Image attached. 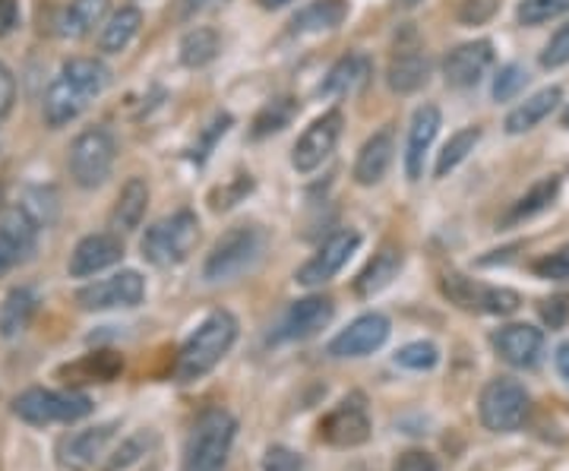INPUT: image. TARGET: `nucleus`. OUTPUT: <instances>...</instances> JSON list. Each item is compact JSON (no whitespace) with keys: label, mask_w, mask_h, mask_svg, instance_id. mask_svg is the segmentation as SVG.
I'll list each match as a JSON object with an SVG mask.
<instances>
[{"label":"nucleus","mask_w":569,"mask_h":471,"mask_svg":"<svg viewBox=\"0 0 569 471\" xmlns=\"http://www.w3.org/2000/svg\"><path fill=\"white\" fill-rule=\"evenodd\" d=\"M234 339H238V320L228 310L209 313L203 323L197 327V332L183 342V349L178 351L174 380L178 383H197V380H203L206 373L216 370V364L231 351Z\"/></svg>","instance_id":"1"},{"label":"nucleus","mask_w":569,"mask_h":471,"mask_svg":"<svg viewBox=\"0 0 569 471\" xmlns=\"http://www.w3.org/2000/svg\"><path fill=\"white\" fill-rule=\"evenodd\" d=\"M238 421L224 409H209L197 418L183 447V471H224Z\"/></svg>","instance_id":"2"},{"label":"nucleus","mask_w":569,"mask_h":471,"mask_svg":"<svg viewBox=\"0 0 569 471\" xmlns=\"http://www.w3.org/2000/svg\"><path fill=\"white\" fill-rule=\"evenodd\" d=\"M266 231L260 226H234L224 231L206 257V282H231L263 260Z\"/></svg>","instance_id":"3"},{"label":"nucleus","mask_w":569,"mask_h":471,"mask_svg":"<svg viewBox=\"0 0 569 471\" xmlns=\"http://www.w3.org/2000/svg\"><path fill=\"white\" fill-rule=\"evenodd\" d=\"M197 241H200V219H197V212L178 209V212L159 219L156 226L146 228L140 250L152 267L168 269L183 263L193 253Z\"/></svg>","instance_id":"4"},{"label":"nucleus","mask_w":569,"mask_h":471,"mask_svg":"<svg viewBox=\"0 0 569 471\" xmlns=\"http://www.w3.org/2000/svg\"><path fill=\"white\" fill-rule=\"evenodd\" d=\"M13 414L26 424H73L86 414H92V399L73 390H26L13 399Z\"/></svg>","instance_id":"5"},{"label":"nucleus","mask_w":569,"mask_h":471,"mask_svg":"<svg viewBox=\"0 0 569 471\" xmlns=\"http://www.w3.org/2000/svg\"><path fill=\"white\" fill-rule=\"evenodd\" d=\"M118 159V143H114V133L108 127H89L82 130L80 137L70 146V178L82 187V190H92V187H102L114 168Z\"/></svg>","instance_id":"6"},{"label":"nucleus","mask_w":569,"mask_h":471,"mask_svg":"<svg viewBox=\"0 0 569 471\" xmlns=\"http://www.w3.org/2000/svg\"><path fill=\"white\" fill-rule=\"evenodd\" d=\"M531 411V399L519 380L497 377L481 392V421L493 433H512L526 424Z\"/></svg>","instance_id":"7"},{"label":"nucleus","mask_w":569,"mask_h":471,"mask_svg":"<svg viewBox=\"0 0 569 471\" xmlns=\"http://www.w3.org/2000/svg\"><path fill=\"white\" fill-rule=\"evenodd\" d=\"M443 294L456 308L468 310V313H490V317H509L516 313L522 298L512 291V288H493L481 285V282H471L468 275H459V272H449L443 275Z\"/></svg>","instance_id":"8"},{"label":"nucleus","mask_w":569,"mask_h":471,"mask_svg":"<svg viewBox=\"0 0 569 471\" xmlns=\"http://www.w3.org/2000/svg\"><path fill=\"white\" fill-rule=\"evenodd\" d=\"M320 440L339 450H351L370 440V414H367V402L361 392L346 395L336 409L320 421Z\"/></svg>","instance_id":"9"},{"label":"nucleus","mask_w":569,"mask_h":471,"mask_svg":"<svg viewBox=\"0 0 569 471\" xmlns=\"http://www.w3.org/2000/svg\"><path fill=\"white\" fill-rule=\"evenodd\" d=\"M146 298V282L140 272L123 269L118 275L99 279L92 285L77 291V304L82 310H118V308H137Z\"/></svg>","instance_id":"10"},{"label":"nucleus","mask_w":569,"mask_h":471,"mask_svg":"<svg viewBox=\"0 0 569 471\" xmlns=\"http://www.w3.org/2000/svg\"><path fill=\"white\" fill-rule=\"evenodd\" d=\"M339 137H342V111L332 108V111L320 114V118L301 133V140L291 149V164H295L301 174L317 171V168L336 152Z\"/></svg>","instance_id":"11"},{"label":"nucleus","mask_w":569,"mask_h":471,"mask_svg":"<svg viewBox=\"0 0 569 471\" xmlns=\"http://www.w3.org/2000/svg\"><path fill=\"white\" fill-rule=\"evenodd\" d=\"M39 228L26 206H13L0 212V275L10 272L36 250Z\"/></svg>","instance_id":"12"},{"label":"nucleus","mask_w":569,"mask_h":471,"mask_svg":"<svg viewBox=\"0 0 569 471\" xmlns=\"http://www.w3.org/2000/svg\"><path fill=\"white\" fill-rule=\"evenodd\" d=\"M361 247V234L358 231H336L329 241H326L310 260H307L301 272H298V282L307 288H317V285H326L329 279H336L342 267H346L348 260H351V253Z\"/></svg>","instance_id":"13"},{"label":"nucleus","mask_w":569,"mask_h":471,"mask_svg":"<svg viewBox=\"0 0 569 471\" xmlns=\"http://www.w3.org/2000/svg\"><path fill=\"white\" fill-rule=\"evenodd\" d=\"M427 77H430L427 51L421 48L418 36L408 29L406 39H399L396 51H392V58H389V70H387L389 89H392L396 96H411V92H418V89L425 86Z\"/></svg>","instance_id":"14"},{"label":"nucleus","mask_w":569,"mask_h":471,"mask_svg":"<svg viewBox=\"0 0 569 471\" xmlns=\"http://www.w3.org/2000/svg\"><path fill=\"white\" fill-rule=\"evenodd\" d=\"M389 339V320L383 313H365L355 323H348L332 342H329V354L332 358H365L383 349Z\"/></svg>","instance_id":"15"},{"label":"nucleus","mask_w":569,"mask_h":471,"mask_svg":"<svg viewBox=\"0 0 569 471\" xmlns=\"http://www.w3.org/2000/svg\"><path fill=\"white\" fill-rule=\"evenodd\" d=\"M121 234H114V231H99V234L82 238L80 244L73 247L70 263H67V272H70L73 279H89V275H96V272H102V269L121 263Z\"/></svg>","instance_id":"16"},{"label":"nucleus","mask_w":569,"mask_h":471,"mask_svg":"<svg viewBox=\"0 0 569 471\" xmlns=\"http://www.w3.org/2000/svg\"><path fill=\"white\" fill-rule=\"evenodd\" d=\"M336 317V304L332 298L326 294H313V298H305V301H295L288 313H284L282 327L276 332L279 342H301V339H310L317 335L320 329H326Z\"/></svg>","instance_id":"17"},{"label":"nucleus","mask_w":569,"mask_h":471,"mask_svg":"<svg viewBox=\"0 0 569 471\" xmlns=\"http://www.w3.org/2000/svg\"><path fill=\"white\" fill-rule=\"evenodd\" d=\"M493 349L512 368H535L545 354V332L529 323H509L493 332Z\"/></svg>","instance_id":"18"},{"label":"nucleus","mask_w":569,"mask_h":471,"mask_svg":"<svg viewBox=\"0 0 569 471\" xmlns=\"http://www.w3.org/2000/svg\"><path fill=\"white\" fill-rule=\"evenodd\" d=\"M114 433H118V424H114V421L96 424V428H89V431L70 433L61 443V450H58L61 452V465L70 471H89L99 459H102L104 450L111 447Z\"/></svg>","instance_id":"19"},{"label":"nucleus","mask_w":569,"mask_h":471,"mask_svg":"<svg viewBox=\"0 0 569 471\" xmlns=\"http://www.w3.org/2000/svg\"><path fill=\"white\" fill-rule=\"evenodd\" d=\"M493 63V48L490 41H466L459 48H452L443 61V77L452 89H471L478 86L481 77L488 73Z\"/></svg>","instance_id":"20"},{"label":"nucleus","mask_w":569,"mask_h":471,"mask_svg":"<svg viewBox=\"0 0 569 471\" xmlns=\"http://www.w3.org/2000/svg\"><path fill=\"white\" fill-rule=\"evenodd\" d=\"M440 133V108L437 104H421L411 118L406 146V174L411 181H418L425 174V156Z\"/></svg>","instance_id":"21"},{"label":"nucleus","mask_w":569,"mask_h":471,"mask_svg":"<svg viewBox=\"0 0 569 471\" xmlns=\"http://www.w3.org/2000/svg\"><path fill=\"white\" fill-rule=\"evenodd\" d=\"M392 152H396V140H392V130L383 127L377 130L358 152V162H355V181L361 187L380 184L387 178L389 164H392Z\"/></svg>","instance_id":"22"},{"label":"nucleus","mask_w":569,"mask_h":471,"mask_svg":"<svg viewBox=\"0 0 569 471\" xmlns=\"http://www.w3.org/2000/svg\"><path fill=\"white\" fill-rule=\"evenodd\" d=\"M89 104V99L82 96L80 89H73L70 82L58 77V80L48 86L44 92V104H41V114H44V123L48 127H63V123L77 121L82 114V108Z\"/></svg>","instance_id":"23"},{"label":"nucleus","mask_w":569,"mask_h":471,"mask_svg":"<svg viewBox=\"0 0 569 471\" xmlns=\"http://www.w3.org/2000/svg\"><path fill=\"white\" fill-rule=\"evenodd\" d=\"M399 269H402V250L392 244L380 247V250L373 253V260L365 267V272L355 279L358 298H373V294H380L383 288L392 285V279L399 275Z\"/></svg>","instance_id":"24"},{"label":"nucleus","mask_w":569,"mask_h":471,"mask_svg":"<svg viewBox=\"0 0 569 471\" xmlns=\"http://www.w3.org/2000/svg\"><path fill=\"white\" fill-rule=\"evenodd\" d=\"M370 73H373L370 58L361 54V51H351V54H346L342 61L329 70V77H326L323 86H320V92H323V96H351V92L365 89L367 80H370Z\"/></svg>","instance_id":"25"},{"label":"nucleus","mask_w":569,"mask_h":471,"mask_svg":"<svg viewBox=\"0 0 569 471\" xmlns=\"http://www.w3.org/2000/svg\"><path fill=\"white\" fill-rule=\"evenodd\" d=\"M146 206H149V187L142 178H130L123 190L118 193V203L111 209V228L114 234H127V231H137L146 216Z\"/></svg>","instance_id":"26"},{"label":"nucleus","mask_w":569,"mask_h":471,"mask_svg":"<svg viewBox=\"0 0 569 471\" xmlns=\"http://www.w3.org/2000/svg\"><path fill=\"white\" fill-rule=\"evenodd\" d=\"M36 308H39V298H36L32 288H13V291L3 298V304H0V335H3V339H17V335H22L26 327L32 323V317H36Z\"/></svg>","instance_id":"27"},{"label":"nucleus","mask_w":569,"mask_h":471,"mask_svg":"<svg viewBox=\"0 0 569 471\" xmlns=\"http://www.w3.org/2000/svg\"><path fill=\"white\" fill-rule=\"evenodd\" d=\"M560 99H563V92H560L557 86H548V89L535 92V96L526 99V102L519 104L516 111H509L507 133L519 137V133H526V130H531V127H538L545 118H550V111L560 104Z\"/></svg>","instance_id":"28"},{"label":"nucleus","mask_w":569,"mask_h":471,"mask_svg":"<svg viewBox=\"0 0 569 471\" xmlns=\"http://www.w3.org/2000/svg\"><path fill=\"white\" fill-rule=\"evenodd\" d=\"M346 17H348L346 0H313V3H307L301 13H295V20H291V32H295V36H307V32L336 29V26H342Z\"/></svg>","instance_id":"29"},{"label":"nucleus","mask_w":569,"mask_h":471,"mask_svg":"<svg viewBox=\"0 0 569 471\" xmlns=\"http://www.w3.org/2000/svg\"><path fill=\"white\" fill-rule=\"evenodd\" d=\"M61 77L73 89H80L86 99H96V96H102L104 86L111 80V73H108V67L102 61H96V58H70V61L61 67Z\"/></svg>","instance_id":"30"},{"label":"nucleus","mask_w":569,"mask_h":471,"mask_svg":"<svg viewBox=\"0 0 569 471\" xmlns=\"http://www.w3.org/2000/svg\"><path fill=\"white\" fill-rule=\"evenodd\" d=\"M142 26V13L137 7H121L111 20L102 26V36H99V48L104 54H121L130 41L137 39Z\"/></svg>","instance_id":"31"},{"label":"nucleus","mask_w":569,"mask_h":471,"mask_svg":"<svg viewBox=\"0 0 569 471\" xmlns=\"http://www.w3.org/2000/svg\"><path fill=\"white\" fill-rule=\"evenodd\" d=\"M111 0H73L63 13V36L70 39H82L89 32H96V26L108 20Z\"/></svg>","instance_id":"32"},{"label":"nucleus","mask_w":569,"mask_h":471,"mask_svg":"<svg viewBox=\"0 0 569 471\" xmlns=\"http://www.w3.org/2000/svg\"><path fill=\"white\" fill-rule=\"evenodd\" d=\"M219 48H222V41H219V32H216V29H209V26L190 29L181 39L183 67H193V70H197V67L212 63L219 58Z\"/></svg>","instance_id":"33"},{"label":"nucleus","mask_w":569,"mask_h":471,"mask_svg":"<svg viewBox=\"0 0 569 471\" xmlns=\"http://www.w3.org/2000/svg\"><path fill=\"white\" fill-rule=\"evenodd\" d=\"M557 193H560V178H548V181L535 184L529 193H526L522 200H516V206L503 216V226H516V222H526L531 216L545 212V209L557 200Z\"/></svg>","instance_id":"34"},{"label":"nucleus","mask_w":569,"mask_h":471,"mask_svg":"<svg viewBox=\"0 0 569 471\" xmlns=\"http://www.w3.org/2000/svg\"><path fill=\"white\" fill-rule=\"evenodd\" d=\"M478 140H481V127H466V130L452 133L449 143L443 146L437 164H433V174H437V178H447L449 171H456V168L468 159V152H475Z\"/></svg>","instance_id":"35"},{"label":"nucleus","mask_w":569,"mask_h":471,"mask_svg":"<svg viewBox=\"0 0 569 471\" xmlns=\"http://www.w3.org/2000/svg\"><path fill=\"white\" fill-rule=\"evenodd\" d=\"M295 114H298V102H295V99H272V102H266L263 108H260V114L253 118L250 137H253V140H263L269 133H279V130H284L288 123L295 121Z\"/></svg>","instance_id":"36"},{"label":"nucleus","mask_w":569,"mask_h":471,"mask_svg":"<svg viewBox=\"0 0 569 471\" xmlns=\"http://www.w3.org/2000/svg\"><path fill=\"white\" fill-rule=\"evenodd\" d=\"M563 13H569V0H522L516 17L522 26H541V22L557 20Z\"/></svg>","instance_id":"37"},{"label":"nucleus","mask_w":569,"mask_h":471,"mask_svg":"<svg viewBox=\"0 0 569 471\" xmlns=\"http://www.w3.org/2000/svg\"><path fill=\"white\" fill-rule=\"evenodd\" d=\"M529 82V73H526V67H519V63H507V67H500V73H497V80H493V99L497 102H509V99H516L519 92H522V86Z\"/></svg>","instance_id":"38"},{"label":"nucleus","mask_w":569,"mask_h":471,"mask_svg":"<svg viewBox=\"0 0 569 471\" xmlns=\"http://www.w3.org/2000/svg\"><path fill=\"white\" fill-rule=\"evenodd\" d=\"M437 361H440V351L430 342H411L406 349L396 351V364L406 370H430L437 368Z\"/></svg>","instance_id":"39"},{"label":"nucleus","mask_w":569,"mask_h":471,"mask_svg":"<svg viewBox=\"0 0 569 471\" xmlns=\"http://www.w3.org/2000/svg\"><path fill=\"white\" fill-rule=\"evenodd\" d=\"M531 269H535L538 279H548V282H569V244H563L560 250H553L548 257H541Z\"/></svg>","instance_id":"40"},{"label":"nucleus","mask_w":569,"mask_h":471,"mask_svg":"<svg viewBox=\"0 0 569 471\" xmlns=\"http://www.w3.org/2000/svg\"><path fill=\"white\" fill-rule=\"evenodd\" d=\"M253 190V181H250V174H238L231 184L219 187L216 193H212V209L216 212H222V209H231L234 203H241L247 193Z\"/></svg>","instance_id":"41"},{"label":"nucleus","mask_w":569,"mask_h":471,"mask_svg":"<svg viewBox=\"0 0 569 471\" xmlns=\"http://www.w3.org/2000/svg\"><path fill=\"white\" fill-rule=\"evenodd\" d=\"M563 63H569V22L557 29V36H553V39L548 41V48L541 51V67H545V70H557V67H563Z\"/></svg>","instance_id":"42"},{"label":"nucleus","mask_w":569,"mask_h":471,"mask_svg":"<svg viewBox=\"0 0 569 471\" xmlns=\"http://www.w3.org/2000/svg\"><path fill=\"white\" fill-rule=\"evenodd\" d=\"M263 471H307L305 459L288 447H269L263 455Z\"/></svg>","instance_id":"43"},{"label":"nucleus","mask_w":569,"mask_h":471,"mask_svg":"<svg viewBox=\"0 0 569 471\" xmlns=\"http://www.w3.org/2000/svg\"><path fill=\"white\" fill-rule=\"evenodd\" d=\"M497 7H500V0H462L459 3V22L481 26V22H488L497 13Z\"/></svg>","instance_id":"44"},{"label":"nucleus","mask_w":569,"mask_h":471,"mask_svg":"<svg viewBox=\"0 0 569 471\" xmlns=\"http://www.w3.org/2000/svg\"><path fill=\"white\" fill-rule=\"evenodd\" d=\"M392 471H437V459L425 450H408L396 459Z\"/></svg>","instance_id":"45"},{"label":"nucleus","mask_w":569,"mask_h":471,"mask_svg":"<svg viewBox=\"0 0 569 471\" xmlns=\"http://www.w3.org/2000/svg\"><path fill=\"white\" fill-rule=\"evenodd\" d=\"M567 313H569V294H557V298H550L541 304V317H545V323L550 329H560L567 323Z\"/></svg>","instance_id":"46"},{"label":"nucleus","mask_w":569,"mask_h":471,"mask_svg":"<svg viewBox=\"0 0 569 471\" xmlns=\"http://www.w3.org/2000/svg\"><path fill=\"white\" fill-rule=\"evenodd\" d=\"M13 102H17V80H13V73L0 63V118L10 114Z\"/></svg>","instance_id":"47"},{"label":"nucleus","mask_w":569,"mask_h":471,"mask_svg":"<svg viewBox=\"0 0 569 471\" xmlns=\"http://www.w3.org/2000/svg\"><path fill=\"white\" fill-rule=\"evenodd\" d=\"M228 123H231V118H228V114H219L216 121L209 123V130H206L203 146H197V152H193V156H197L200 162H203L206 156H209V149H212V143H216V137H222L224 130H228Z\"/></svg>","instance_id":"48"},{"label":"nucleus","mask_w":569,"mask_h":471,"mask_svg":"<svg viewBox=\"0 0 569 471\" xmlns=\"http://www.w3.org/2000/svg\"><path fill=\"white\" fill-rule=\"evenodd\" d=\"M20 26V3L17 0H0V39L10 36Z\"/></svg>","instance_id":"49"},{"label":"nucleus","mask_w":569,"mask_h":471,"mask_svg":"<svg viewBox=\"0 0 569 471\" xmlns=\"http://www.w3.org/2000/svg\"><path fill=\"white\" fill-rule=\"evenodd\" d=\"M557 370H560V377L569 383V342H563V345L557 349Z\"/></svg>","instance_id":"50"},{"label":"nucleus","mask_w":569,"mask_h":471,"mask_svg":"<svg viewBox=\"0 0 569 471\" xmlns=\"http://www.w3.org/2000/svg\"><path fill=\"white\" fill-rule=\"evenodd\" d=\"M212 0H183V13H197V10H206Z\"/></svg>","instance_id":"51"},{"label":"nucleus","mask_w":569,"mask_h":471,"mask_svg":"<svg viewBox=\"0 0 569 471\" xmlns=\"http://www.w3.org/2000/svg\"><path fill=\"white\" fill-rule=\"evenodd\" d=\"M257 3H260L263 10H282V7H288L291 0H257Z\"/></svg>","instance_id":"52"},{"label":"nucleus","mask_w":569,"mask_h":471,"mask_svg":"<svg viewBox=\"0 0 569 471\" xmlns=\"http://www.w3.org/2000/svg\"><path fill=\"white\" fill-rule=\"evenodd\" d=\"M563 127H567V130H569V108H567V111H563Z\"/></svg>","instance_id":"53"},{"label":"nucleus","mask_w":569,"mask_h":471,"mask_svg":"<svg viewBox=\"0 0 569 471\" xmlns=\"http://www.w3.org/2000/svg\"><path fill=\"white\" fill-rule=\"evenodd\" d=\"M0 212H3V187H0Z\"/></svg>","instance_id":"54"}]
</instances>
